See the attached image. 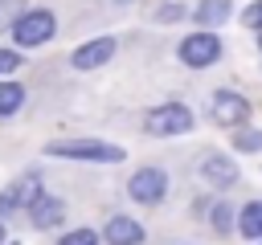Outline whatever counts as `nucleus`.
Here are the masks:
<instances>
[{
    "mask_svg": "<svg viewBox=\"0 0 262 245\" xmlns=\"http://www.w3.org/2000/svg\"><path fill=\"white\" fill-rule=\"evenodd\" d=\"M61 245H98V233L94 229H74L61 237Z\"/></svg>",
    "mask_w": 262,
    "mask_h": 245,
    "instance_id": "obj_17",
    "label": "nucleus"
},
{
    "mask_svg": "<svg viewBox=\"0 0 262 245\" xmlns=\"http://www.w3.org/2000/svg\"><path fill=\"white\" fill-rule=\"evenodd\" d=\"M49 155H66V159H94V163H119L123 147L102 143V139H66V143H49Z\"/></svg>",
    "mask_w": 262,
    "mask_h": 245,
    "instance_id": "obj_1",
    "label": "nucleus"
},
{
    "mask_svg": "<svg viewBox=\"0 0 262 245\" xmlns=\"http://www.w3.org/2000/svg\"><path fill=\"white\" fill-rule=\"evenodd\" d=\"M143 127H147L151 135H184V131L192 127V110L180 106V102H168V106H156Z\"/></svg>",
    "mask_w": 262,
    "mask_h": 245,
    "instance_id": "obj_3",
    "label": "nucleus"
},
{
    "mask_svg": "<svg viewBox=\"0 0 262 245\" xmlns=\"http://www.w3.org/2000/svg\"><path fill=\"white\" fill-rule=\"evenodd\" d=\"M229 20V0H201L196 4V24H225Z\"/></svg>",
    "mask_w": 262,
    "mask_h": 245,
    "instance_id": "obj_12",
    "label": "nucleus"
},
{
    "mask_svg": "<svg viewBox=\"0 0 262 245\" xmlns=\"http://www.w3.org/2000/svg\"><path fill=\"white\" fill-rule=\"evenodd\" d=\"M213 118L221 127H242L250 118V102L242 94H229V90H217L213 94Z\"/></svg>",
    "mask_w": 262,
    "mask_h": 245,
    "instance_id": "obj_5",
    "label": "nucleus"
},
{
    "mask_svg": "<svg viewBox=\"0 0 262 245\" xmlns=\"http://www.w3.org/2000/svg\"><path fill=\"white\" fill-rule=\"evenodd\" d=\"M16 65H20V57H16L12 49H0V74H12Z\"/></svg>",
    "mask_w": 262,
    "mask_h": 245,
    "instance_id": "obj_20",
    "label": "nucleus"
},
{
    "mask_svg": "<svg viewBox=\"0 0 262 245\" xmlns=\"http://www.w3.org/2000/svg\"><path fill=\"white\" fill-rule=\"evenodd\" d=\"M164 192H168V176L160 167H143L131 176V196L139 204H156V200H164Z\"/></svg>",
    "mask_w": 262,
    "mask_h": 245,
    "instance_id": "obj_6",
    "label": "nucleus"
},
{
    "mask_svg": "<svg viewBox=\"0 0 262 245\" xmlns=\"http://www.w3.org/2000/svg\"><path fill=\"white\" fill-rule=\"evenodd\" d=\"M111 53H115V41H111V37H98V41H86V45L74 53V65H78V69H98L102 61H111Z\"/></svg>",
    "mask_w": 262,
    "mask_h": 245,
    "instance_id": "obj_8",
    "label": "nucleus"
},
{
    "mask_svg": "<svg viewBox=\"0 0 262 245\" xmlns=\"http://www.w3.org/2000/svg\"><path fill=\"white\" fill-rule=\"evenodd\" d=\"M20 4H25V0H0V33H4V29H12V24L25 16V12H20Z\"/></svg>",
    "mask_w": 262,
    "mask_h": 245,
    "instance_id": "obj_15",
    "label": "nucleus"
},
{
    "mask_svg": "<svg viewBox=\"0 0 262 245\" xmlns=\"http://www.w3.org/2000/svg\"><path fill=\"white\" fill-rule=\"evenodd\" d=\"M102 237H106L111 245H139V241H143V225L131 220V216H115Z\"/></svg>",
    "mask_w": 262,
    "mask_h": 245,
    "instance_id": "obj_10",
    "label": "nucleus"
},
{
    "mask_svg": "<svg viewBox=\"0 0 262 245\" xmlns=\"http://www.w3.org/2000/svg\"><path fill=\"white\" fill-rule=\"evenodd\" d=\"M242 24H246V29H262V0H254V4L242 12Z\"/></svg>",
    "mask_w": 262,
    "mask_h": 245,
    "instance_id": "obj_19",
    "label": "nucleus"
},
{
    "mask_svg": "<svg viewBox=\"0 0 262 245\" xmlns=\"http://www.w3.org/2000/svg\"><path fill=\"white\" fill-rule=\"evenodd\" d=\"M180 16V4H168V8H160V20H176Z\"/></svg>",
    "mask_w": 262,
    "mask_h": 245,
    "instance_id": "obj_21",
    "label": "nucleus"
},
{
    "mask_svg": "<svg viewBox=\"0 0 262 245\" xmlns=\"http://www.w3.org/2000/svg\"><path fill=\"white\" fill-rule=\"evenodd\" d=\"M213 229H217V233H229V229H233V212H229V204H213Z\"/></svg>",
    "mask_w": 262,
    "mask_h": 245,
    "instance_id": "obj_16",
    "label": "nucleus"
},
{
    "mask_svg": "<svg viewBox=\"0 0 262 245\" xmlns=\"http://www.w3.org/2000/svg\"><path fill=\"white\" fill-rule=\"evenodd\" d=\"M119 4H131V0H119Z\"/></svg>",
    "mask_w": 262,
    "mask_h": 245,
    "instance_id": "obj_23",
    "label": "nucleus"
},
{
    "mask_svg": "<svg viewBox=\"0 0 262 245\" xmlns=\"http://www.w3.org/2000/svg\"><path fill=\"white\" fill-rule=\"evenodd\" d=\"M37 196H41V180H37V176H20L16 184H8V188L0 192V212L25 208V204H33Z\"/></svg>",
    "mask_w": 262,
    "mask_h": 245,
    "instance_id": "obj_7",
    "label": "nucleus"
},
{
    "mask_svg": "<svg viewBox=\"0 0 262 245\" xmlns=\"http://www.w3.org/2000/svg\"><path fill=\"white\" fill-rule=\"evenodd\" d=\"M0 245H4V225H0Z\"/></svg>",
    "mask_w": 262,
    "mask_h": 245,
    "instance_id": "obj_22",
    "label": "nucleus"
},
{
    "mask_svg": "<svg viewBox=\"0 0 262 245\" xmlns=\"http://www.w3.org/2000/svg\"><path fill=\"white\" fill-rule=\"evenodd\" d=\"M12 37H16V45H20V49L45 45V41L53 37V12H45V8H29V12L12 24Z\"/></svg>",
    "mask_w": 262,
    "mask_h": 245,
    "instance_id": "obj_2",
    "label": "nucleus"
},
{
    "mask_svg": "<svg viewBox=\"0 0 262 245\" xmlns=\"http://www.w3.org/2000/svg\"><path fill=\"white\" fill-rule=\"evenodd\" d=\"M233 143H237V151H258L262 147V131H242Z\"/></svg>",
    "mask_w": 262,
    "mask_h": 245,
    "instance_id": "obj_18",
    "label": "nucleus"
},
{
    "mask_svg": "<svg viewBox=\"0 0 262 245\" xmlns=\"http://www.w3.org/2000/svg\"><path fill=\"white\" fill-rule=\"evenodd\" d=\"M217 57H221V41H217L213 33H192V37H184V41H180V61H184V65H192V69L213 65Z\"/></svg>",
    "mask_w": 262,
    "mask_h": 245,
    "instance_id": "obj_4",
    "label": "nucleus"
},
{
    "mask_svg": "<svg viewBox=\"0 0 262 245\" xmlns=\"http://www.w3.org/2000/svg\"><path fill=\"white\" fill-rule=\"evenodd\" d=\"M201 172H205V180L217 184V188H229V184L237 180V167H233L225 155H209V159L201 163Z\"/></svg>",
    "mask_w": 262,
    "mask_h": 245,
    "instance_id": "obj_11",
    "label": "nucleus"
},
{
    "mask_svg": "<svg viewBox=\"0 0 262 245\" xmlns=\"http://www.w3.org/2000/svg\"><path fill=\"white\" fill-rule=\"evenodd\" d=\"M20 102H25V90H20L16 82H0V118L16 114V110H20Z\"/></svg>",
    "mask_w": 262,
    "mask_h": 245,
    "instance_id": "obj_13",
    "label": "nucleus"
},
{
    "mask_svg": "<svg viewBox=\"0 0 262 245\" xmlns=\"http://www.w3.org/2000/svg\"><path fill=\"white\" fill-rule=\"evenodd\" d=\"M29 216H33V225H37V229H53V225H61L66 204H61L57 196H37V200L29 204Z\"/></svg>",
    "mask_w": 262,
    "mask_h": 245,
    "instance_id": "obj_9",
    "label": "nucleus"
},
{
    "mask_svg": "<svg viewBox=\"0 0 262 245\" xmlns=\"http://www.w3.org/2000/svg\"><path fill=\"white\" fill-rule=\"evenodd\" d=\"M237 225H242L246 237L258 241V237H262V200H250V204L242 208V220H237Z\"/></svg>",
    "mask_w": 262,
    "mask_h": 245,
    "instance_id": "obj_14",
    "label": "nucleus"
}]
</instances>
